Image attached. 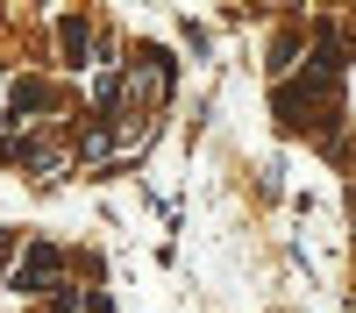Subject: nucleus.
<instances>
[{"instance_id":"f257e3e1","label":"nucleus","mask_w":356,"mask_h":313,"mask_svg":"<svg viewBox=\"0 0 356 313\" xmlns=\"http://www.w3.org/2000/svg\"><path fill=\"white\" fill-rule=\"evenodd\" d=\"M50 278H57V249H50V242H36V249L15 264V292H43Z\"/></svg>"},{"instance_id":"f03ea898","label":"nucleus","mask_w":356,"mask_h":313,"mask_svg":"<svg viewBox=\"0 0 356 313\" xmlns=\"http://www.w3.org/2000/svg\"><path fill=\"white\" fill-rule=\"evenodd\" d=\"M57 43H65L72 65H86V22H65V28H57Z\"/></svg>"}]
</instances>
